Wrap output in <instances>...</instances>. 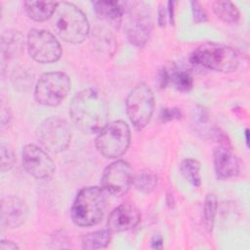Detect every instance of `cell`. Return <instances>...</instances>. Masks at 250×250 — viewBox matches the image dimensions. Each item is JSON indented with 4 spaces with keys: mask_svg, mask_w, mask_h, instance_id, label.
<instances>
[{
    "mask_svg": "<svg viewBox=\"0 0 250 250\" xmlns=\"http://www.w3.org/2000/svg\"><path fill=\"white\" fill-rule=\"evenodd\" d=\"M190 5H191V11H192L193 21H194L196 23H201V22H205V21H208L207 14H206L205 10L202 8V6L200 5L199 2L191 1V2H190Z\"/></svg>",
    "mask_w": 250,
    "mask_h": 250,
    "instance_id": "83f0119b",
    "label": "cell"
},
{
    "mask_svg": "<svg viewBox=\"0 0 250 250\" xmlns=\"http://www.w3.org/2000/svg\"><path fill=\"white\" fill-rule=\"evenodd\" d=\"M16 249H19V246L16 243L10 240H4V239L1 240L0 250H16Z\"/></svg>",
    "mask_w": 250,
    "mask_h": 250,
    "instance_id": "f546056e",
    "label": "cell"
},
{
    "mask_svg": "<svg viewBox=\"0 0 250 250\" xmlns=\"http://www.w3.org/2000/svg\"><path fill=\"white\" fill-rule=\"evenodd\" d=\"M141 221L140 211L133 205L124 203L114 208L107 221L110 231H125L135 228Z\"/></svg>",
    "mask_w": 250,
    "mask_h": 250,
    "instance_id": "4fadbf2b",
    "label": "cell"
},
{
    "mask_svg": "<svg viewBox=\"0 0 250 250\" xmlns=\"http://www.w3.org/2000/svg\"><path fill=\"white\" fill-rule=\"evenodd\" d=\"M30 57L39 63L57 62L62 56V47L58 39L48 30L33 28L26 39Z\"/></svg>",
    "mask_w": 250,
    "mask_h": 250,
    "instance_id": "9c48e42d",
    "label": "cell"
},
{
    "mask_svg": "<svg viewBox=\"0 0 250 250\" xmlns=\"http://www.w3.org/2000/svg\"><path fill=\"white\" fill-rule=\"evenodd\" d=\"M21 160L24 170L36 179H50L55 172L53 159L41 147L33 144L23 147Z\"/></svg>",
    "mask_w": 250,
    "mask_h": 250,
    "instance_id": "8fae6325",
    "label": "cell"
},
{
    "mask_svg": "<svg viewBox=\"0 0 250 250\" xmlns=\"http://www.w3.org/2000/svg\"><path fill=\"white\" fill-rule=\"evenodd\" d=\"M218 202L214 193H208L204 200L203 206V221L208 232H211L214 227L215 217L217 214Z\"/></svg>",
    "mask_w": 250,
    "mask_h": 250,
    "instance_id": "cb8c5ba5",
    "label": "cell"
},
{
    "mask_svg": "<svg viewBox=\"0 0 250 250\" xmlns=\"http://www.w3.org/2000/svg\"><path fill=\"white\" fill-rule=\"evenodd\" d=\"M180 170L185 179L188 180L193 187H199L201 185L200 163L197 160L192 158L183 160Z\"/></svg>",
    "mask_w": 250,
    "mask_h": 250,
    "instance_id": "603a6c76",
    "label": "cell"
},
{
    "mask_svg": "<svg viewBox=\"0 0 250 250\" xmlns=\"http://www.w3.org/2000/svg\"><path fill=\"white\" fill-rule=\"evenodd\" d=\"M192 126L194 127V131L197 132V134L202 135V137H205L207 134L214 133L213 128L210 125L209 115L202 107L194 110V114L192 115Z\"/></svg>",
    "mask_w": 250,
    "mask_h": 250,
    "instance_id": "d4e9b609",
    "label": "cell"
},
{
    "mask_svg": "<svg viewBox=\"0 0 250 250\" xmlns=\"http://www.w3.org/2000/svg\"><path fill=\"white\" fill-rule=\"evenodd\" d=\"M189 61L195 65L224 73L236 70L239 64L238 54L233 48L215 42L199 45L191 53Z\"/></svg>",
    "mask_w": 250,
    "mask_h": 250,
    "instance_id": "7a4b0ae2",
    "label": "cell"
},
{
    "mask_svg": "<svg viewBox=\"0 0 250 250\" xmlns=\"http://www.w3.org/2000/svg\"><path fill=\"white\" fill-rule=\"evenodd\" d=\"M93 9L97 17L117 27L122 20L123 8L117 1H94Z\"/></svg>",
    "mask_w": 250,
    "mask_h": 250,
    "instance_id": "e0dca14e",
    "label": "cell"
},
{
    "mask_svg": "<svg viewBox=\"0 0 250 250\" xmlns=\"http://www.w3.org/2000/svg\"><path fill=\"white\" fill-rule=\"evenodd\" d=\"M36 137L41 146L48 151L59 153L68 146L71 134L67 123L63 119L53 116L39 125Z\"/></svg>",
    "mask_w": 250,
    "mask_h": 250,
    "instance_id": "ba28073f",
    "label": "cell"
},
{
    "mask_svg": "<svg viewBox=\"0 0 250 250\" xmlns=\"http://www.w3.org/2000/svg\"><path fill=\"white\" fill-rule=\"evenodd\" d=\"M71 87L69 77L60 71L46 72L38 79L34 98L40 104L47 106H56L67 96Z\"/></svg>",
    "mask_w": 250,
    "mask_h": 250,
    "instance_id": "8992f818",
    "label": "cell"
},
{
    "mask_svg": "<svg viewBox=\"0 0 250 250\" xmlns=\"http://www.w3.org/2000/svg\"><path fill=\"white\" fill-rule=\"evenodd\" d=\"M213 11L226 23L233 24L240 19V13L237 7L230 1H215L213 3Z\"/></svg>",
    "mask_w": 250,
    "mask_h": 250,
    "instance_id": "ffe728a7",
    "label": "cell"
},
{
    "mask_svg": "<svg viewBox=\"0 0 250 250\" xmlns=\"http://www.w3.org/2000/svg\"><path fill=\"white\" fill-rule=\"evenodd\" d=\"M106 207L104 189L99 187H87L77 193L72 207V221L79 227L97 225L103 218Z\"/></svg>",
    "mask_w": 250,
    "mask_h": 250,
    "instance_id": "277c9868",
    "label": "cell"
},
{
    "mask_svg": "<svg viewBox=\"0 0 250 250\" xmlns=\"http://www.w3.org/2000/svg\"><path fill=\"white\" fill-rule=\"evenodd\" d=\"M154 109V96L145 83L136 85L126 99L127 115L138 130L144 129L149 122Z\"/></svg>",
    "mask_w": 250,
    "mask_h": 250,
    "instance_id": "52a82bcc",
    "label": "cell"
},
{
    "mask_svg": "<svg viewBox=\"0 0 250 250\" xmlns=\"http://www.w3.org/2000/svg\"><path fill=\"white\" fill-rule=\"evenodd\" d=\"M25 202L16 195H7L1 200V224L14 229L22 225L27 217Z\"/></svg>",
    "mask_w": 250,
    "mask_h": 250,
    "instance_id": "7c38bea8",
    "label": "cell"
},
{
    "mask_svg": "<svg viewBox=\"0 0 250 250\" xmlns=\"http://www.w3.org/2000/svg\"><path fill=\"white\" fill-rule=\"evenodd\" d=\"M163 245V239L159 234L154 235L150 241V247L153 249H160Z\"/></svg>",
    "mask_w": 250,
    "mask_h": 250,
    "instance_id": "4dcf8cb0",
    "label": "cell"
},
{
    "mask_svg": "<svg viewBox=\"0 0 250 250\" xmlns=\"http://www.w3.org/2000/svg\"><path fill=\"white\" fill-rule=\"evenodd\" d=\"M158 83L161 88L172 85L181 92H188L192 88L193 79L191 74L173 65L162 68L158 73Z\"/></svg>",
    "mask_w": 250,
    "mask_h": 250,
    "instance_id": "2e32d148",
    "label": "cell"
},
{
    "mask_svg": "<svg viewBox=\"0 0 250 250\" xmlns=\"http://www.w3.org/2000/svg\"><path fill=\"white\" fill-rule=\"evenodd\" d=\"M182 111L176 107H166L161 109L159 113V120L164 123L175 119H181Z\"/></svg>",
    "mask_w": 250,
    "mask_h": 250,
    "instance_id": "4316f807",
    "label": "cell"
},
{
    "mask_svg": "<svg viewBox=\"0 0 250 250\" xmlns=\"http://www.w3.org/2000/svg\"><path fill=\"white\" fill-rule=\"evenodd\" d=\"M24 46L23 36L17 30H6L1 36V55L2 63L5 60H9L19 56Z\"/></svg>",
    "mask_w": 250,
    "mask_h": 250,
    "instance_id": "ac0fdd59",
    "label": "cell"
},
{
    "mask_svg": "<svg viewBox=\"0 0 250 250\" xmlns=\"http://www.w3.org/2000/svg\"><path fill=\"white\" fill-rule=\"evenodd\" d=\"M248 135H249V130L246 129L245 130V138H246V144L248 145L249 144V138H248Z\"/></svg>",
    "mask_w": 250,
    "mask_h": 250,
    "instance_id": "d6a6232c",
    "label": "cell"
},
{
    "mask_svg": "<svg viewBox=\"0 0 250 250\" xmlns=\"http://www.w3.org/2000/svg\"><path fill=\"white\" fill-rule=\"evenodd\" d=\"M133 180V170L125 160H116L105 167L102 176V187L114 195L126 193Z\"/></svg>",
    "mask_w": 250,
    "mask_h": 250,
    "instance_id": "30bf717a",
    "label": "cell"
},
{
    "mask_svg": "<svg viewBox=\"0 0 250 250\" xmlns=\"http://www.w3.org/2000/svg\"><path fill=\"white\" fill-rule=\"evenodd\" d=\"M168 19V13H167V8H164L162 5L159 6L158 9V24L160 26H165Z\"/></svg>",
    "mask_w": 250,
    "mask_h": 250,
    "instance_id": "f1b7e54d",
    "label": "cell"
},
{
    "mask_svg": "<svg viewBox=\"0 0 250 250\" xmlns=\"http://www.w3.org/2000/svg\"><path fill=\"white\" fill-rule=\"evenodd\" d=\"M24 9L28 17L35 21H45L56 12L59 2L50 1H25Z\"/></svg>",
    "mask_w": 250,
    "mask_h": 250,
    "instance_id": "d6986e66",
    "label": "cell"
},
{
    "mask_svg": "<svg viewBox=\"0 0 250 250\" xmlns=\"http://www.w3.org/2000/svg\"><path fill=\"white\" fill-rule=\"evenodd\" d=\"M16 161L13 148L5 144L1 145V169L2 171L10 170Z\"/></svg>",
    "mask_w": 250,
    "mask_h": 250,
    "instance_id": "484cf974",
    "label": "cell"
},
{
    "mask_svg": "<svg viewBox=\"0 0 250 250\" xmlns=\"http://www.w3.org/2000/svg\"><path fill=\"white\" fill-rule=\"evenodd\" d=\"M111 239V232L109 229H99L89 232L82 237L83 249H102L105 248Z\"/></svg>",
    "mask_w": 250,
    "mask_h": 250,
    "instance_id": "44dd1931",
    "label": "cell"
},
{
    "mask_svg": "<svg viewBox=\"0 0 250 250\" xmlns=\"http://www.w3.org/2000/svg\"><path fill=\"white\" fill-rule=\"evenodd\" d=\"M152 30V21L149 16L143 13L131 17L127 24V36L131 44L143 47L148 40Z\"/></svg>",
    "mask_w": 250,
    "mask_h": 250,
    "instance_id": "9a60e30c",
    "label": "cell"
},
{
    "mask_svg": "<svg viewBox=\"0 0 250 250\" xmlns=\"http://www.w3.org/2000/svg\"><path fill=\"white\" fill-rule=\"evenodd\" d=\"M107 104L97 89L77 93L69 104V115L75 126L85 134L99 133L107 123Z\"/></svg>",
    "mask_w": 250,
    "mask_h": 250,
    "instance_id": "6da1fadb",
    "label": "cell"
},
{
    "mask_svg": "<svg viewBox=\"0 0 250 250\" xmlns=\"http://www.w3.org/2000/svg\"><path fill=\"white\" fill-rule=\"evenodd\" d=\"M54 28L65 42L79 44L88 36L90 25L85 14L74 4L59 2L56 10Z\"/></svg>",
    "mask_w": 250,
    "mask_h": 250,
    "instance_id": "3957f363",
    "label": "cell"
},
{
    "mask_svg": "<svg viewBox=\"0 0 250 250\" xmlns=\"http://www.w3.org/2000/svg\"><path fill=\"white\" fill-rule=\"evenodd\" d=\"M214 169L219 180H227L235 177L239 172V162L237 157L227 146H218L213 156Z\"/></svg>",
    "mask_w": 250,
    "mask_h": 250,
    "instance_id": "5bb4252c",
    "label": "cell"
},
{
    "mask_svg": "<svg viewBox=\"0 0 250 250\" xmlns=\"http://www.w3.org/2000/svg\"><path fill=\"white\" fill-rule=\"evenodd\" d=\"M157 176L152 171L144 169L133 175L132 185L137 190L144 193H149L154 190L157 186Z\"/></svg>",
    "mask_w": 250,
    "mask_h": 250,
    "instance_id": "7402d4cb",
    "label": "cell"
},
{
    "mask_svg": "<svg viewBox=\"0 0 250 250\" xmlns=\"http://www.w3.org/2000/svg\"><path fill=\"white\" fill-rule=\"evenodd\" d=\"M174 2L169 1L168 2V8H167V13H168V19L170 24H173L174 22Z\"/></svg>",
    "mask_w": 250,
    "mask_h": 250,
    "instance_id": "1f68e13d",
    "label": "cell"
},
{
    "mask_svg": "<svg viewBox=\"0 0 250 250\" xmlns=\"http://www.w3.org/2000/svg\"><path fill=\"white\" fill-rule=\"evenodd\" d=\"M131 141V131L128 124L122 120L107 122L98 133L96 147L106 158H116L123 155Z\"/></svg>",
    "mask_w": 250,
    "mask_h": 250,
    "instance_id": "5b68a950",
    "label": "cell"
}]
</instances>
